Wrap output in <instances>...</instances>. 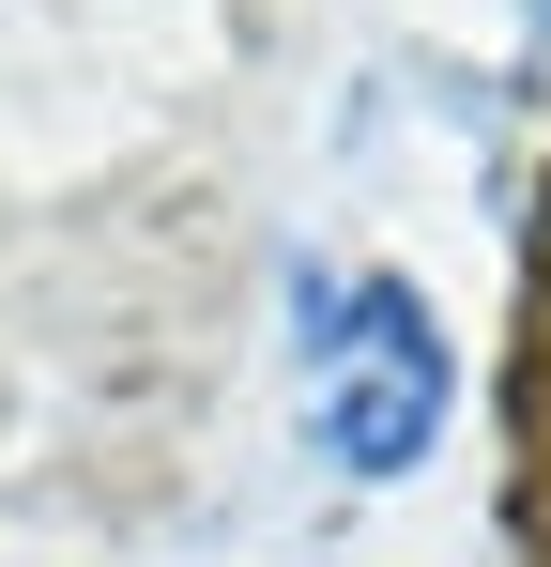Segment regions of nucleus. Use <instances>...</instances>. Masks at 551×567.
Returning a JSON list of instances; mask_svg holds the SVG:
<instances>
[{
    "instance_id": "nucleus-1",
    "label": "nucleus",
    "mask_w": 551,
    "mask_h": 567,
    "mask_svg": "<svg viewBox=\"0 0 551 567\" xmlns=\"http://www.w3.org/2000/svg\"><path fill=\"white\" fill-rule=\"evenodd\" d=\"M306 307H322L306 322V430H322V461L337 475H414L429 430H445V399H459L445 322L398 277H337V291H306Z\"/></svg>"
}]
</instances>
